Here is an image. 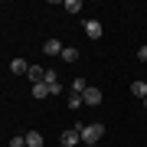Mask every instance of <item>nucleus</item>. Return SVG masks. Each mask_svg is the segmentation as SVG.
Here are the masks:
<instances>
[{"label":"nucleus","instance_id":"16","mask_svg":"<svg viewBox=\"0 0 147 147\" xmlns=\"http://www.w3.org/2000/svg\"><path fill=\"white\" fill-rule=\"evenodd\" d=\"M7 147H26V137H20V134H16V137H13V141L7 144Z\"/></svg>","mask_w":147,"mask_h":147},{"label":"nucleus","instance_id":"5","mask_svg":"<svg viewBox=\"0 0 147 147\" xmlns=\"http://www.w3.org/2000/svg\"><path fill=\"white\" fill-rule=\"evenodd\" d=\"M82 26H85V33H88V39H101V33H105V30H101V23H98V20H85Z\"/></svg>","mask_w":147,"mask_h":147},{"label":"nucleus","instance_id":"7","mask_svg":"<svg viewBox=\"0 0 147 147\" xmlns=\"http://www.w3.org/2000/svg\"><path fill=\"white\" fill-rule=\"evenodd\" d=\"M42 75H46V69H42V65H30V72H26V79H30L33 85H39V82H42Z\"/></svg>","mask_w":147,"mask_h":147},{"label":"nucleus","instance_id":"3","mask_svg":"<svg viewBox=\"0 0 147 147\" xmlns=\"http://www.w3.org/2000/svg\"><path fill=\"white\" fill-rule=\"evenodd\" d=\"M42 53L46 56H62V42H59L56 36H49L46 42H42Z\"/></svg>","mask_w":147,"mask_h":147},{"label":"nucleus","instance_id":"6","mask_svg":"<svg viewBox=\"0 0 147 147\" xmlns=\"http://www.w3.org/2000/svg\"><path fill=\"white\" fill-rule=\"evenodd\" d=\"M10 72H13V75H26V72H30V62H26V59H20V56H16L13 62H10Z\"/></svg>","mask_w":147,"mask_h":147},{"label":"nucleus","instance_id":"11","mask_svg":"<svg viewBox=\"0 0 147 147\" xmlns=\"http://www.w3.org/2000/svg\"><path fill=\"white\" fill-rule=\"evenodd\" d=\"M85 88H88V82H85V79H72V85H69V92H72V95H85Z\"/></svg>","mask_w":147,"mask_h":147},{"label":"nucleus","instance_id":"13","mask_svg":"<svg viewBox=\"0 0 147 147\" xmlns=\"http://www.w3.org/2000/svg\"><path fill=\"white\" fill-rule=\"evenodd\" d=\"M42 85H59V72H56V69H46V75H42Z\"/></svg>","mask_w":147,"mask_h":147},{"label":"nucleus","instance_id":"17","mask_svg":"<svg viewBox=\"0 0 147 147\" xmlns=\"http://www.w3.org/2000/svg\"><path fill=\"white\" fill-rule=\"evenodd\" d=\"M137 59H141V62H147V46H141V49H137Z\"/></svg>","mask_w":147,"mask_h":147},{"label":"nucleus","instance_id":"1","mask_svg":"<svg viewBox=\"0 0 147 147\" xmlns=\"http://www.w3.org/2000/svg\"><path fill=\"white\" fill-rule=\"evenodd\" d=\"M75 131H79V137H82V144H95V141H101L105 137V124H75Z\"/></svg>","mask_w":147,"mask_h":147},{"label":"nucleus","instance_id":"2","mask_svg":"<svg viewBox=\"0 0 147 147\" xmlns=\"http://www.w3.org/2000/svg\"><path fill=\"white\" fill-rule=\"evenodd\" d=\"M59 144H62V147H79V144H82V137H79V131H75V127H69V131H62Z\"/></svg>","mask_w":147,"mask_h":147},{"label":"nucleus","instance_id":"14","mask_svg":"<svg viewBox=\"0 0 147 147\" xmlns=\"http://www.w3.org/2000/svg\"><path fill=\"white\" fill-rule=\"evenodd\" d=\"M65 10L69 13H82V0H65Z\"/></svg>","mask_w":147,"mask_h":147},{"label":"nucleus","instance_id":"18","mask_svg":"<svg viewBox=\"0 0 147 147\" xmlns=\"http://www.w3.org/2000/svg\"><path fill=\"white\" fill-rule=\"evenodd\" d=\"M85 147H98V144H85Z\"/></svg>","mask_w":147,"mask_h":147},{"label":"nucleus","instance_id":"19","mask_svg":"<svg viewBox=\"0 0 147 147\" xmlns=\"http://www.w3.org/2000/svg\"><path fill=\"white\" fill-rule=\"evenodd\" d=\"M144 108H147V98H144Z\"/></svg>","mask_w":147,"mask_h":147},{"label":"nucleus","instance_id":"10","mask_svg":"<svg viewBox=\"0 0 147 147\" xmlns=\"http://www.w3.org/2000/svg\"><path fill=\"white\" fill-rule=\"evenodd\" d=\"M59 59H62V62H75V59H79V49L75 46H62V56Z\"/></svg>","mask_w":147,"mask_h":147},{"label":"nucleus","instance_id":"8","mask_svg":"<svg viewBox=\"0 0 147 147\" xmlns=\"http://www.w3.org/2000/svg\"><path fill=\"white\" fill-rule=\"evenodd\" d=\"M131 95H134V98H147V82H141V79H137V82H131Z\"/></svg>","mask_w":147,"mask_h":147},{"label":"nucleus","instance_id":"15","mask_svg":"<svg viewBox=\"0 0 147 147\" xmlns=\"http://www.w3.org/2000/svg\"><path fill=\"white\" fill-rule=\"evenodd\" d=\"M82 105H85V101H82V95H72V92H69V108L75 111V108H82Z\"/></svg>","mask_w":147,"mask_h":147},{"label":"nucleus","instance_id":"12","mask_svg":"<svg viewBox=\"0 0 147 147\" xmlns=\"http://www.w3.org/2000/svg\"><path fill=\"white\" fill-rule=\"evenodd\" d=\"M33 98H39V101H42V98H49V85H42V82H39V85H33Z\"/></svg>","mask_w":147,"mask_h":147},{"label":"nucleus","instance_id":"4","mask_svg":"<svg viewBox=\"0 0 147 147\" xmlns=\"http://www.w3.org/2000/svg\"><path fill=\"white\" fill-rule=\"evenodd\" d=\"M82 101H85V105H101V101H105V95H101V88H85Z\"/></svg>","mask_w":147,"mask_h":147},{"label":"nucleus","instance_id":"9","mask_svg":"<svg viewBox=\"0 0 147 147\" xmlns=\"http://www.w3.org/2000/svg\"><path fill=\"white\" fill-rule=\"evenodd\" d=\"M23 137H26V147H42V134L39 131H26Z\"/></svg>","mask_w":147,"mask_h":147}]
</instances>
